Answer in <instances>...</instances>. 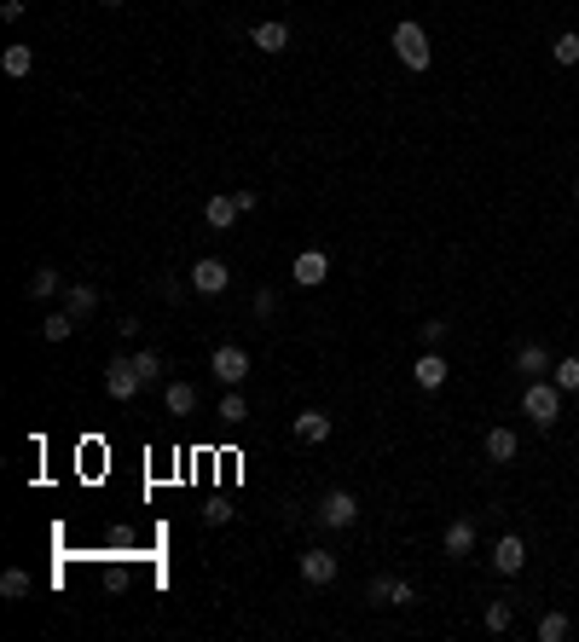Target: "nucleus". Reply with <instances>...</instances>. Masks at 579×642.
Masks as SVG:
<instances>
[{
    "label": "nucleus",
    "mask_w": 579,
    "mask_h": 642,
    "mask_svg": "<svg viewBox=\"0 0 579 642\" xmlns=\"http://www.w3.org/2000/svg\"><path fill=\"white\" fill-rule=\"evenodd\" d=\"M24 290H29V301H46V295H65V284H58V272H53V266H35Z\"/></svg>",
    "instance_id": "obj_20"
},
{
    "label": "nucleus",
    "mask_w": 579,
    "mask_h": 642,
    "mask_svg": "<svg viewBox=\"0 0 579 642\" xmlns=\"http://www.w3.org/2000/svg\"><path fill=\"white\" fill-rule=\"evenodd\" d=\"M331 429H336V422H331V411H313V405H307V411L290 422V434H295L302 446H324V440H331Z\"/></svg>",
    "instance_id": "obj_12"
},
{
    "label": "nucleus",
    "mask_w": 579,
    "mask_h": 642,
    "mask_svg": "<svg viewBox=\"0 0 579 642\" xmlns=\"http://www.w3.org/2000/svg\"><path fill=\"white\" fill-rule=\"evenodd\" d=\"M232 197H238V209H244V214H249V209H261V192H255V185H238Z\"/></svg>",
    "instance_id": "obj_33"
},
{
    "label": "nucleus",
    "mask_w": 579,
    "mask_h": 642,
    "mask_svg": "<svg viewBox=\"0 0 579 642\" xmlns=\"http://www.w3.org/2000/svg\"><path fill=\"white\" fill-rule=\"evenodd\" d=\"M365 602H371V607H412L417 590L405 585V578H394V573H377V578L365 585Z\"/></svg>",
    "instance_id": "obj_6"
},
{
    "label": "nucleus",
    "mask_w": 579,
    "mask_h": 642,
    "mask_svg": "<svg viewBox=\"0 0 579 642\" xmlns=\"http://www.w3.org/2000/svg\"><path fill=\"white\" fill-rule=\"evenodd\" d=\"M185 295H197V290H192V278H185V284H180V278H168V284H163V301H175V307H180Z\"/></svg>",
    "instance_id": "obj_32"
},
{
    "label": "nucleus",
    "mask_w": 579,
    "mask_h": 642,
    "mask_svg": "<svg viewBox=\"0 0 579 642\" xmlns=\"http://www.w3.org/2000/svg\"><path fill=\"white\" fill-rule=\"evenodd\" d=\"M515 370H522L527 382H539V377H551L556 370V359L539 348V341H522V348H515Z\"/></svg>",
    "instance_id": "obj_13"
},
{
    "label": "nucleus",
    "mask_w": 579,
    "mask_h": 642,
    "mask_svg": "<svg viewBox=\"0 0 579 642\" xmlns=\"http://www.w3.org/2000/svg\"><path fill=\"white\" fill-rule=\"evenodd\" d=\"M221 422H232V429H238V422H249V400L238 394V388H232V394H221V411H215Z\"/></svg>",
    "instance_id": "obj_25"
},
{
    "label": "nucleus",
    "mask_w": 579,
    "mask_h": 642,
    "mask_svg": "<svg viewBox=\"0 0 579 642\" xmlns=\"http://www.w3.org/2000/svg\"><path fill=\"white\" fill-rule=\"evenodd\" d=\"M446 331H452L446 319H424V324H417V336H424V348H441V341H446Z\"/></svg>",
    "instance_id": "obj_30"
},
{
    "label": "nucleus",
    "mask_w": 579,
    "mask_h": 642,
    "mask_svg": "<svg viewBox=\"0 0 579 642\" xmlns=\"http://www.w3.org/2000/svg\"><path fill=\"white\" fill-rule=\"evenodd\" d=\"M0 70L12 75V82H24L29 70H35V46H24V41H12L6 53H0Z\"/></svg>",
    "instance_id": "obj_18"
},
{
    "label": "nucleus",
    "mask_w": 579,
    "mask_h": 642,
    "mask_svg": "<svg viewBox=\"0 0 579 642\" xmlns=\"http://www.w3.org/2000/svg\"><path fill=\"white\" fill-rule=\"evenodd\" d=\"M65 307L75 312V319H87V312L99 307V290H93V284H65Z\"/></svg>",
    "instance_id": "obj_23"
},
{
    "label": "nucleus",
    "mask_w": 579,
    "mask_h": 642,
    "mask_svg": "<svg viewBox=\"0 0 579 642\" xmlns=\"http://www.w3.org/2000/svg\"><path fill=\"white\" fill-rule=\"evenodd\" d=\"M226 284H232V266H226V261L203 255V261L192 266V290H197V295H226Z\"/></svg>",
    "instance_id": "obj_10"
},
{
    "label": "nucleus",
    "mask_w": 579,
    "mask_h": 642,
    "mask_svg": "<svg viewBox=\"0 0 579 642\" xmlns=\"http://www.w3.org/2000/svg\"><path fill=\"white\" fill-rule=\"evenodd\" d=\"M29 590H35V578H29L24 568H6V573H0V597H6V602H24Z\"/></svg>",
    "instance_id": "obj_22"
},
{
    "label": "nucleus",
    "mask_w": 579,
    "mask_h": 642,
    "mask_svg": "<svg viewBox=\"0 0 579 642\" xmlns=\"http://www.w3.org/2000/svg\"><path fill=\"white\" fill-rule=\"evenodd\" d=\"M134 365H139V377H145V388H151V382H163V353L139 348V353H134Z\"/></svg>",
    "instance_id": "obj_28"
},
{
    "label": "nucleus",
    "mask_w": 579,
    "mask_h": 642,
    "mask_svg": "<svg viewBox=\"0 0 579 642\" xmlns=\"http://www.w3.org/2000/svg\"><path fill=\"white\" fill-rule=\"evenodd\" d=\"M441 544H446V556H452V561L475 556V521H469V515H458V521L446 527V538H441Z\"/></svg>",
    "instance_id": "obj_14"
},
{
    "label": "nucleus",
    "mask_w": 579,
    "mask_h": 642,
    "mask_svg": "<svg viewBox=\"0 0 579 642\" xmlns=\"http://www.w3.org/2000/svg\"><path fill=\"white\" fill-rule=\"evenodd\" d=\"M41 336H46V341H70V336H75V312H70V307L46 312V319H41Z\"/></svg>",
    "instance_id": "obj_21"
},
{
    "label": "nucleus",
    "mask_w": 579,
    "mask_h": 642,
    "mask_svg": "<svg viewBox=\"0 0 579 642\" xmlns=\"http://www.w3.org/2000/svg\"><path fill=\"white\" fill-rule=\"evenodd\" d=\"M574 202H579V180H574Z\"/></svg>",
    "instance_id": "obj_37"
},
{
    "label": "nucleus",
    "mask_w": 579,
    "mask_h": 642,
    "mask_svg": "<svg viewBox=\"0 0 579 642\" xmlns=\"http://www.w3.org/2000/svg\"><path fill=\"white\" fill-rule=\"evenodd\" d=\"M510 602H487V614H481V625H487V631H510Z\"/></svg>",
    "instance_id": "obj_29"
},
{
    "label": "nucleus",
    "mask_w": 579,
    "mask_h": 642,
    "mask_svg": "<svg viewBox=\"0 0 579 642\" xmlns=\"http://www.w3.org/2000/svg\"><path fill=\"white\" fill-rule=\"evenodd\" d=\"M249 41H255L261 53H285V46H290V24L267 18V24H255V29H249Z\"/></svg>",
    "instance_id": "obj_16"
},
{
    "label": "nucleus",
    "mask_w": 579,
    "mask_h": 642,
    "mask_svg": "<svg viewBox=\"0 0 579 642\" xmlns=\"http://www.w3.org/2000/svg\"><path fill=\"white\" fill-rule=\"evenodd\" d=\"M313 521L331 527V532H354L359 527V498L348 487H331V492L319 498V509H313Z\"/></svg>",
    "instance_id": "obj_3"
},
{
    "label": "nucleus",
    "mask_w": 579,
    "mask_h": 642,
    "mask_svg": "<svg viewBox=\"0 0 579 642\" xmlns=\"http://www.w3.org/2000/svg\"><path fill=\"white\" fill-rule=\"evenodd\" d=\"M493 573H504V578H515V573H522L527 568V538H515V532H504V538H498L493 544Z\"/></svg>",
    "instance_id": "obj_11"
},
{
    "label": "nucleus",
    "mask_w": 579,
    "mask_h": 642,
    "mask_svg": "<svg viewBox=\"0 0 579 642\" xmlns=\"http://www.w3.org/2000/svg\"><path fill=\"white\" fill-rule=\"evenodd\" d=\"M568 637H574L568 614H556V607H551V614H539V642H568Z\"/></svg>",
    "instance_id": "obj_24"
},
{
    "label": "nucleus",
    "mask_w": 579,
    "mask_h": 642,
    "mask_svg": "<svg viewBox=\"0 0 579 642\" xmlns=\"http://www.w3.org/2000/svg\"><path fill=\"white\" fill-rule=\"evenodd\" d=\"M290 278H295L302 290H319L324 278H331V255H324V249H302V255L290 261Z\"/></svg>",
    "instance_id": "obj_8"
},
{
    "label": "nucleus",
    "mask_w": 579,
    "mask_h": 642,
    "mask_svg": "<svg viewBox=\"0 0 579 642\" xmlns=\"http://www.w3.org/2000/svg\"><path fill=\"white\" fill-rule=\"evenodd\" d=\"M551 58L556 64H579V29H562V35L551 41Z\"/></svg>",
    "instance_id": "obj_26"
},
{
    "label": "nucleus",
    "mask_w": 579,
    "mask_h": 642,
    "mask_svg": "<svg viewBox=\"0 0 579 642\" xmlns=\"http://www.w3.org/2000/svg\"><path fill=\"white\" fill-rule=\"evenodd\" d=\"M99 6H128V0H99Z\"/></svg>",
    "instance_id": "obj_36"
},
{
    "label": "nucleus",
    "mask_w": 579,
    "mask_h": 642,
    "mask_svg": "<svg viewBox=\"0 0 579 642\" xmlns=\"http://www.w3.org/2000/svg\"><path fill=\"white\" fill-rule=\"evenodd\" d=\"M139 388H145V377H139V365H134V353H116V359H111V365H105V394H111V400H122V405H128V400L139 394Z\"/></svg>",
    "instance_id": "obj_4"
},
{
    "label": "nucleus",
    "mask_w": 579,
    "mask_h": 642,
    "mask_svg": "<svg viewBox=\"0 0 579 642\" xmlns=\"http://www.w3.org/2000/svg\"><path fill=\"white\" fill-rule=\"evenodd\" d=\"M522 411L539 422V429H556L562 422V388L551 377H539V382H527L522 388Z\"/></svg>",
    "instance_id": "obj_2"
},
{
    "label": "nucleus",
    "mask_w": 579,
    "mask_h": 642,
    "mask_svg": "<svg viewBox=\"0 0 579 642\" xmlns=\"http://www.w3.org/2000/svg\"><path fill=\"white\" fill-rule=\"evenodd\" d=\"M209 370H215V382L238 388V382L249 377V348H238V341H221V348L209 353Z\"/></svg>",
    "instance_id": "obj_5"
},
{
    "label": "nucleus",
    "mask_w": 579,
    "mask_h": 642,
    "mask_svg": "<svg viewBox=\"0 0 579 642\" xmlns=\"http://www.w3.org/2000/svg\"><path fill=\"white\" fill-rule=\"evenodd\" d=\"M551 382L562 388V394H579V359L568 353V359H556V370H551Z\"/></svg>",
    "instance_id": "obj_27"
},
{
    "label": "nucleus",
    "mask_w": 579,
    "mask_h": 642,
    "mask_svg": "<svg viewBox=\"0 0 579 642\" xmlns=\"http://www.w3.org/2000/svg\"><path fill=\"white\" fill-rule=\"evenodd\" d=\"M446 377H452V359H446L441 348H424V353H417V365H412V382L424 388V394H434V388H446Z\"/></svg>",
    "instance_id": "obj_7"
},
{
    "label": "nucleus",
    "mask_w": 579,
    "mask_h": 642,
    "mask_svg": "<svg viewBox=\"0 0 579 642\" xmlns=\"http://www.w3.org/2000/svg\"><path fill=\"white\" fill-rule=\"evenodd\" d=\"M295 573H302L307 585H336L342 561H336V550H302V561H295Z\"/></svg>",
    "instance_id": "obj_9"
},
{
    "label": "nucleus",
    "mask_w": 579,
    "mask_h": 642,
    "mask_svg": "<svg viewBox=\"0 0 579 642\" xmlns=\"http://www.w3.org/2000/svg\"><path fill=\"white\" fill-rule=\"evenodd\" d=\"M388 41H394V58H400L405 70H429V58H434V53H429V29L417 24V18H400Z\"/></svg>",
    "instance_id": "obj_1"
},
{
    "label": "nucleus",
    "mask_w": 579,
    "mask_h": 642,
    "mask_svg": "<svg viewBox=\"0 0 579 642\" xmlns=\"http://www.w3.org/2000/svg\"><path fill=\"white\" fill-rule=\"evenodd\" d=\"M232 515H238V509H232V504H226V498H215V504H209V509H203V521H209V527H226V521H232Z\"/></svg>",
    "instance_id": "obj_31"
},
{
    "label": "nucleus",
    "mask_w": 579,
    "mask_h": 642,
    "mask_svg": "<svg viewBox=\"0 0 579 642\" xmlns=\"http://www.w3.org/2000/svg\"><path fill=\"white\" fill-rule=\"evenodd\" d=\"M255 312H261V319H273V312H278V295H273V290H255Z\"/></svg>",
    "instance_id": "obj_34"
},
{
    "label": "nucleus",
    "mask_w": 579,
    "mask_h": 642,
    "mask_svg": "<svg viewBox=\"0 0 579 642\" xmlns=\"http://www.w3.org/2000/svg\"><path fill=\"white\" fill-rule=\"evenodd\" d=\"M0 18H6V24H18V18H24V0H0Z\"/></svg>",
    "instance_id": "obj_35"
},
{
    "label": "nucleus",
    "mask_w": 579,
    "mask_h": 642,
    "mask_svg": "<svg viewBox=\"0 0 579 642\" xmlns=\"http://www.w3.org/2000/svg\"><path fill=\"white\" fill-rule=\"evenodd\" d=\"M238 214H244V209H238V197H232V192H215L209 202H203V221H209L215 232H226L232 221H238Z\"/></svg>",
    "instance_id": "obj_15"
},
{
    "label": "nucleus",
    "mask_w": 579,
    "mask_h": 642,
    "mask_svg": "<svg viewBox=\"0 0 579 642\" xmlns=\"http://www.w3.org/2000/svg\"><path fill=\"white\" fill-rule=\"evenodd\" d=\"M163 405H168V417H192L197 411V388L192 382H163Z\"/></svg>",
    "instance_id": "obj_17"
},
{
    "label": "nucleus",
    "mask_w": 579,
    "mask_h": 642,
    "mask_svg": "<svg viewBox=\"0 0 579 642\" xmlns=\"http://www.w3.org/2000/svg\"><path fill=\"white\" fill-rule=\"evenodd\" d=\"M487 458L493 463H515V451H522V440H515V429H487Z\"/></svg>",
    "instance_id": "obj_19"
}]
</instances>
